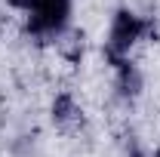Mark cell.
<instances>
[{
	"label": "cell",
	"instance_id": "1",
	"mask_svg": "<svg viewBox=\"0 0 160 157\" xmlns=\"http://www.w3.org/2000/svg\"><path fill=\"white\" fill-rule=\"evenodd\" d=\"M151 40H157V19L132 6H117L102 37V59L108 68H114L117 62L132 59V53L142 43H151Z\"/></svg>",
	"mask_w": 160,
	"mask_h": 157
},
{
	"label": "cell",
	"instance_id": "2",
	"mask_svg": "<svg viewBox=\"0 0 160 157\" xmlns=\"http://www.w3.org/2000/svg\"><path fill=\"white\" fill-rule=\"evenodd\" d=\"M74 28V0H37V6L22 16V37L34 46H56Z\"/></svg>",
	"mask_w": 160,
	"mask_h": 157
},
{
	"label": "cell",
	"instance_id": "3",
	"mask_svg": "<svg viewBox=\"0 0 160 157\" xmlns=\"http://www.w3.org/2000/svg\"><path fill=\"white\" fill-rule=\"evenodd\" d=\"M49 123L65 136H74L86 126V108L71 89H59L49 99Z\"/></svg>",
	"mask_w": 160,
	"mask_h": 157
},
{
	"label": "cell",
	"instance_id": "4",
	"mask_svg": "<svg viewBox=\"0 0 160 157\" xmlns=\"http://www.w3.org/2000/svg\"><path fill=\"white\" fill-rule=\"evenodd\" d=\"M111 93L120 105H132L145 93V71L136 59H123L111 68Z\"/></svg>",
	"mask_w": 160,
	"mask_h": 157
},
{
	"label": "cell",
	"instance_id": "5",
	"mask_svg": "<svg viewBox=\"0 0 160 157\" xmlns=\"http://www.w3.org/2000/svg\"><path fill=\"white\" fill-rule=\"evenodd\" d=\"M56 53H59L68 65H80V59H83V31L71 28V31L56 43Z\"/></svg>",
	"mask_w": 160,
	"mask_h": 157
},
{
	"label": "cell",
	"instance_id": "6",
	"mask_svg": "<svg viewBox=\"0 0 160 157\" xmlns=\"http://www.w3.org/2000/svg\"><path fill=\"white\" fill-rule=\"evenodd\" d=\"M9 9H16V13H22V16H28L34 6H37V0H3Z\"/></svg>",
	"mask_w": 160,
	"mask_h": 157
},
{
	"label": "cell",
	"instance_id": "7",
	"mask_svg": "<svg viewBox=\"0 0 160 157\" xmlns=\"http://www.w3.org/2000/svg\"><path fill=\"white\" fill-rule=\"evenodd\" d=\"M126 157H148V151H142V148H129Z\"/></svg>",
	"mask_w": 160,
	"mask_h": 157
},
{
	"label": "cell",
	"instance_id": "8",
	"mask_svg": "<svg viewBox=\"0 0 160 157\" xmlns=\"http://www.w3.org/2000/svg\"><path fill=\"white\" fill-rule=\"evenodd\" d=\"M148 157H160V145H157V148H154V151H151Z\"/></svg>",
	"mask_w": 160,
	"mask_h": 157
}]
</instances>
